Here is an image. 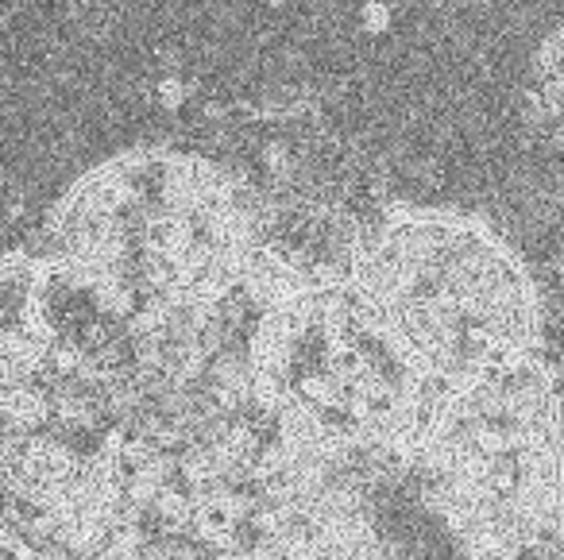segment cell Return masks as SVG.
Returning a JSON list of instances; mask_svg holds the SVG:
<instances>
[{"label":"cell","instance_id":"cell-7","mask_svg":"<svg viewBox=\"0 0 564 560\" xmlns=\"http://www.w3.org/2000/svg\"><path fill=\"white\" fill-rule=\"evenodd\" d=\"M525 120L533 136L564 151V20L545 35L525 78Z\"/></svg>","mask_w":564,"mask_h":560},{"label":"cell","instance_id":"cell-2","mask_svg":"<svg viewBox=\"0 0 564 560\" xmlns=\"http://www.w3.org/2000/svg\"><path fill=\"white\" fill-rule=\"evenodd\" d=\"M232 186L248 287L267 305L360 274L399 202L387 171L310 97L267 94L194 128Z\"/></svg>","mask_w":564,"mask_h":560},{"label":"cell","instance_id":"cell-3","mask_svg":"<svg viewBox=\"0 0 564 560\" xmlns=\"http://www.w3.org/2000/svg\"><path fill=\"white\" fill-rule=\"evenodd\" d=\"M251 375L282 433L364 491L414 472L441 395L356 279L267 305Z\"/></svg>","mask_w":564,"mask_h":560},{"label":"cell","instance_id":"cell-4","mask_svg":"<svg viewBox=\"0 0 564 560\" xmlns=\"http://www.w3.org/2000/svg\"><path fill=\"white\" fill-rule=\"evenodd\" d=\"M43 251L135 313L225 302L248 287L232 186L202 148L109 155L51 205Z\"/></svg>","mask_w":564,"mask_h":560},{"label":"cell","instance_id":"cell-9","mask_svg":"<svg viewBox=\"0 0 564 560\" xmlns=\"http://www.w3.org/2000/svg\"><path fill=\"white\" fill-rule=\"evenodd\" d=\"M553 282H556V302H561V333H564V240L553 256ZM561 367H564V356H561Z\"/></svg>","mask_w":564,"mask_h":560},{"label":"cell","instance_id":"cell-6","mask_svg":"<svg viewBox=\"0 0 564 560\" xmlns=\"http://www.w3.org/2000/svg\"><path fill=\"white\" fill-rule=\"evenodd\" d=\"M356 282L441 390L545 352L538 282L476 213L394 205Z\"/></svg>","mask_w":564,"mask_h":560},{"label":"cell","instance_id":"cell-5","mask_svg":"<svg viewBox=\"0 0 564 560\" xmlns=\"http://www.w3.org/2000/svg\"><path fill=\"white\" fill-rule=\"evenodd\" d=\"M422 498L460 560L564 534V398L545 352L445 387L417 441Z\"/></svg>","mask_w":564,"mask_h":560},{"label":"cell","instance_id":"cell-8","mask_svg":"<svg viewBox=\"0 0 564 560\" xmlns=\"http://www.w3.org/2000/svg\"><path fill=\"white\" fill-rule=\"evenodd\" d=\"M502 560H564V534L538 537V541L522 545V549H514L510 557H502Z\"/></svg>","mask_w":564,"mask_h":560},{"label":"cell","instance_id":"cell-1","mask_svg":"<svg viewBox=\"0 0 564 560\" xmlns=\"http://www.w3.org/2000/svg\"><path fill=\"white\" fill-rule=\"evenodd\" d=\"M17 560H394L360 483L274 433L202 464H86L4 437Z\"/></svg>","mask_w":564,"mask_h":560}]
</instances>
